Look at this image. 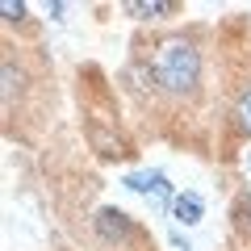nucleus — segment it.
<instances>
[{
  "label": "nucleus",
  "instance_id": "obj_1",
  "mask_svg": "<svg viewBox=\"0 0 251 251\" xmlns=\"http://www.w3.org/2000/svg\"><path fill=\"white\" fill-rule=\"evenodd\" d=\"M151 80L159 84L168 97H193L201 84V50L184 38H168L155 46Z\"/></svg>",
  "mask_w": 251,
  "mask_h": 251
},
{
  "label": "nucleus",
  "instance_id": "obj_2",
  "mask_svg": "<svg viewBox=\"0 0 251 251\" xmlns=\"http://www.w3.org/2000/svg\"><path fill=\"white\" fill-rule=\"evenodd\" d=\"M126 188H130V193H143L147 197V205L151 209H168L172 214V201H176V188L168 184V176H163V172H155V168H143V172H130V176L122 180Z\"/></svg>",
  "mask_w": 251,
  "mask_h": 251
},
{
  "label": "nucleus",
  "instance_id": "obj_3",
  "mask_svg": "<svg viewBox=\"0 0 251 251\" xmlns=\"http://www.w3.org/2000/svg\"><path fill=\"white\" fill-rule=\"evenodd\" d=\"M92 230H97V239L109 243V247H122V243L138 239L134 218L126 214V209H113V205H100L97 214H92Z\"/></svg>",
  "mask_w": 251,
  "mask_h": 251
},
{
  "label": "nucleus",
  "instance_id": "obj_4",
  "mask_svg": "<svg viewBox=\"0 0 251 251\" xmlns=\"http://www.w3.org/2000/svg\"><path fill=\"white\" fill-rule=\"evenodd\" d=\"M176 9H180L176 0H126L122 4V13L134 21H159V17H172Z\"/></svg>",
  "mask_w": 251,
  "mask_h": 251
},
{
  "label": "nucleus",
  "instance_id": "obj_5",
  "mask_svg": "<svg viewBox=\"0 0 251 251\" xmlns=\"http://www.w3.org/2000/svg\"><path fill=\"white\" fill-rule=\"evenodd\" d=\"M172 218H176L180 226H197L201 218H205V201H201L197 193H176V201H172Z\"/></svg>",
  "mask_w": 251,
  "mask_h": 251
},
{
  "label": "nucleus",
  "instance_id": "obj_6",
  "mask_svg": "<svg viewBox=\"0 0 251 251\" xmlns=\"http://www.w3.org/2000/svg\"><path fill=\"white\" fill-rule=\"evenodd\" d=\"M234 126H239L243 134L251 138V84L239 92V97H234Z\"/></svg>",
  "mask_w": 251,
  "mask_h": 251
},
{
  "label": "nucleus",
  "instance_id": "obj_7",
  "mask_svg": "<svg viewBox=\"0 0 251 251\" xmlns=\"http://www.w3.org/2000/svg\"><path fill=\"white\" fill-rule=\"evenodd\" d=\"M0 13H4V21H21V17H25V4H21V0H4Z\"/></svg>",
  "mask_w": 251,
  "mask_h": 251
},
{
  "label": "nucleus",
  "instance_id": "obj_8",
  "mask_svg": "<svg viewBox=\"0 0 251 251\" xmlns=\"http://www.w3.org/2000/svg\"><path fill=\"white\" fill-rule=\"evenodd\" d=\"M59 13H63V4H59V0H54V4H50V0H46V17H54V21H63Z\"/></svg>",
  "mask_w": 251,
  "mask_h": 251
},
{
  "label": "nucleus",
  "instance_id": "obj_9",
  "mask_svg": "<svg viewBox=\"0 0 251 251\" xmlns=\"http://www.w3.org/2000/svg\"><path fill=\"white\" fill-rule=\"evenodd\" d=\"M243 163H247V172H251V151H247V159H243Z\"/></svg>",
  "mask_w": 251,
  "mask_h": 251
}]
</instances>
